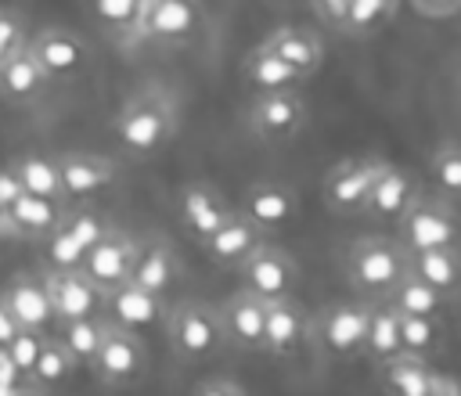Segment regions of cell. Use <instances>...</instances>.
<instances>
[{"label":"cell","mask_w":461,"mask_h":396,"mask_svg":"<svg viewBox=\"0 0 461 396\" xmlns=\"http://www.w3.org/2000/svg\"><path fill=\"white\" fill-rule=\"evenodd\" d=\"M176 126H180L176 97H173V90H166L158 83H148L137 94H130L112 122L119 148L133 158L158 155L176 137Z\"/></svg>","instance_id":"6da1fadb"},{"label":"cell","mask_w":461,"mask_h":396,"mask_svg":"<svg viewBox=\"0 0 461 396\" xmlns=\"http://www.w3.org/2000/svg\"><path fill=\"white\" fill-rule=\"evenodd\" d=\"M407 270V252L396 238L385 234H364L353 241L349 256H346V277L349 288L360 299H385L393 292V284L403 277Z\"/></svg>","instance_id":"7a4b0ae2"},{"label":"cell","mask_w":461,"mask_h":396,"mask_svg":"<svg viewBox=\"0 0 461 396\" xmlns=\"http://www.w3.org/2000/svg\"><path fill=\"white\" fill-rule=\"evenodd\" d=\"M162 324H166L169 349L180 360H205L227 342L216 306H209L202 299H184V302L169 306Z\"/></svg>","instance_id":"3957f363"},{"label":"cell","mask_w":461,"mask_h":396,"mask_svg":"<svg viewBox=\"0 0 461 396\" xmlns=\"http://www.w3.org/2000/svg\"><path fill=\"white\" fill-rule=\"evenodd\" d=\"M396 241L403 245V252L461 245V212L443 198L418 194L396 216Z\"/></svg>","instance_id":"277c9868"},{"label":"cell","mask_w":461,"mask_h":396,"mask_svg":"<svg viewBox=\"0 0 461 396\" xmlns=\"http://www.w3.org/2000/svg\"><path fill=\"white\" fill-rule=\"evenodd\" d=\"M86 367L94 371L97 385H104V389L133 385L148 371V349L140 342V331H130V328H122V324L104 317V331H101L97 353H94V360Z\"/></svg>","instance_id":"5b68a950"},{"label":"cell","mask_w":461,"mask_h":396,"mask_svg":"<svg viewBox=\"0 0 461 396\" xmlns=\"http://www.w3.org/2000/svg\"><path fill=\"white\" fill-rule=\"evenodd\" d=\"M367 320H371V299L367 302H331L328 310L317 313V320H310V342L324 356H335V360L357 356V353H364Z\"/></svg>","instance_id":"8992f818"},{"label":"cell","mask_w":461,"mask_h":396,"mask_svg":"<svg viewBox=\"0 0 461 396\" xmlns=\"http://www.w3.org/2000/svg\"><path fill=\"white\" fill-rule=\"evenodd\" d=\"M108 220L94 209V205H76L65 209L61 220L54 223V230L43 238V270H65V266H79L86 248L104 234Z\"/></svg>","instance_id":"52a82bcc"},{"label":"cell","mask_w":461,"mask_h":396,"mask_svg":"<svg viewBox=\"0 0 461 396\" xmlns=\"http://www.w3.org/2000/svg\"><path fill=\"white\" fill-rule=\"evenodd\" d=\"M378 378L393 396H461V378L436 371L432 360L407 349L378 360Z\"/></svg>","instance_id":"ba28073f"},{"label":"cell","mask_w":461,"mask_h":396,"mask_svg":"<svg viewBox=\"0 0 461 396\" xmlns=\"http://www.w3.org/2000/svg\"><path fill=\"white\" fill-rule=\"evenodd\" d=\"M29 54L40 61V68L47 72V79L54 83H68V79H79L86 68H90V43L65 29V25H43L36 32H29L25 40Z\"/></svg>","instance_id":"9c48e42d"},{"label":"cell","mask_w":461,"mask_h":396,"mask_svg":"<svg viewBox=\"0 0 461 396\" xmlns=\"http://www.w3.org/2000/svg\"><path fill=\"white\" fill-rule=\"evenodd\" d=\"M202 25L198 0H144L137 22L122 40L130 43H176Z\"/></svg>","instance_id":"30bf717a"},{"label":"cell","mask_w":461,"mask_h":396,"mask_svg":"<svg viewBox=\"0 0 461 396\" xmlns=\"http://www.w3.org/2000/svg\"><path fill=\"white\" fill-rule=\"evenodd\" d=\"M245 122L249 130L267 140V144H285L292 137H299V130L306 126V104L299 97V90H274V94H252L249 108H245Z\"/></svg>","instance_id":"8fae6325"},{"label":"cell","mask_w":461,"mask_h":396,"mask_svg":"<svg viewBox=\"0 0 461 396\" xmlns=\"http://www.w3.org/2000/svg\"><path fill=\"white\" fill-rule=\"evenodd\" d=\"M137 252H140V241H137L133 234H126V230H119V227L108 223L104 234L86 248L79 270H83L101 292H108V288H115V284H122V281L133 277Z\"/></svg>","instance_id":"7c38bea8"},{"label":"cell","mask_w":461,"mask_h":396,"mask_svg":"<svg viewBox=\"0 0 461 396\" xmlns=\"http://www.w3.org/2000/svg\"><path fill=\"white\" fill-rule=\"evenodd\" d=\"M238 274H241V284L245 288H252L256 295H263V299H274V295H292L295 288H299V263H295V256H288L285 248H277V245H256L238 266H234Z\"/></svg>","instance_id":"4fadbf2b"},{"label":"cell","mask_w":461,"mask_h":396,"mask_svg":"<svg viewBox=\"0 0 461 396\" xmlns=\"http://www.w3.org/2000/svg\"><path fill=\"white\" fill-rule=\"evenodd\" d=\"M43 284H47V299H50L54 324L104 313V292H101L79 266L43 270Z\"/></svg>","instance_id":"5bb4252c"},{"label":"cell","mask_w":461,"mask_h":396,"mask_svg":"<svg viewBox=\"0 0 461 396\" xmlns=\"http://www.w3.org/2000/svg\"><path fill=\"white\" fill-rule=\"evenodd\" d=\"M385 166H389V162L378 158V155H364V158H346V162H339V166L324 176V202H328V209L339 212V216L360 212L364 202H367V194H371V187H375V180L382 176Z\"/></svg>","instance_id":"9a60e30c"},{"label":"cell","mask_w":461,"mask_h":396,"mask_svg":"<svg viewBox=\"0 0 461 396\" xmlns=\"http://www.w3.org/2000/svg\"><path fill=\"white\" fill-rule=\"evenodd\" d=\"M303 342H310V313L303 310L295 292L263 299V338H259V349L270 353V356H292V353L303 349Z\"/></svg>","instance_id":"2e32d148"},{"label":"cell","mask_w":461,"mask_h":396,"mask_svg":"<svg viewBox=\"0 0 461 396\" xmlns=\"http://www.w3.org/2000/svg\"><path fill=\"white\" fill-rule=\"evenodd\" d=\"M54 162H58L65 202H86V198L101 194L119 173V166L97 151H61V155H54Z\"/></svg>","instance_id":"e0dca14e"},{"label":"cell","mask_w":461,"mask_h":396,"mask_svg":"<svg viewBox=\"0 0 461 396\" xmlns=\"http://www.w3.org/2000/svg\"><path fill=\"white\" fill-rule=\"evenodd\" d=\"M104 313H108V320H115L130 331H144V328L162 324L166 295H155L137 281H122L104 292Z\"/></svg>","instance_id":"ac0fdd59"},{"label":"cell","mask_w":461,"mask_h":396,"mask_svg":"<svg viewBox=\"0 0 461 396\" xmlns=\"http://www.w3.org/2000/svg\"><path fill=\"white\" fill-rule=\"evenodd\" d=\"M61 212H65V202L61 198L18 191V198L0 216V238L4 234H18V238H29V241H43L54 230V223L61 220Z\"/></svg>","instance_id":"d6986e66"},{"label":"cell","mask_w":461,"mask_h":396,"mask_svg":"<svg viewBox=\"0 0 461 396\" xmlns=\"http://www.w3.org/2000/svg\"><path fill=\"white\" fill-rule=\"evenodd\" d=\"M241 212L263 230L288 227L299 216V191L292 184H281V180H259L245 191Z\"/></svg>","instance_id":"ffe728a7"},{"label":"cell","mask_w":461,"mask_h":396,"mask_svg":"<svg viewBox=\"0 0 461 396\" xmlns=\"http://www.w3.org/2000/svg\"><path fill=\"white\" fill-rule=\"evenodd\" d=\"M267 230L263 227H256L241 209H234L205 241H202V248H205V256L216 263V266H227V270H234L256 245H263L267 238H263Z\"/></svg>","instance_id":"44dd1931"},{"label":"cell","mask_w":461,"mask_h":396,"mask_svg":"<svg viewBox=\"0 0 461 396\" xmlns=\"http://www.w3.org/2000/svg\"><path fill=\"white\" fill-rule=\"evenodd\" d=\"M220 324H223V335L227 342L241 346V349H259V338H263V295H256L252 288H238L230 292L220 306Z\"/></svg>","instance_id":"7402d4cb"},{"label":"cell","mask_w":461,"mask_h":396,"mask_svg":"<svg viewBox=\"0 0 461 396\" xmlns=\"http://www.w3.org/2000/svg\"><path fill=\"white\" fill-rule=\"evenodd\" d=\"M47 72L40 68V61L29 54V47L22 43L18 50H11L4 61H0V97L14 108H25V104H36L47 90Z\"/></svg>","instance_id":"603a6c76"},{"label":"cell","mask_w":461,"mask_h":396,"mask_svg":"<svg viewBox=\"0 0 461 396\" xmlns=\"http://www.w3.org/2000/svg\"><path fill=\"white\" fill-rule=\"evenodd\" d=\"M4 302H7V310H11V317H14L18 328L47 331L54 324L43 274H14L11 284L4 288Z\"/></svg>","instance_id":"cb8c5ba5"},{"label":"cell","mask_w":461,"mask_h":396,"mask_svg":"<svg viewBox=\"0 0 461 396\" xmlns=\"http://www.w3.org/2000/svg\"><path fill=\"white\" fill-rule=\"evenodd\" d=\"M234 209L212 184H187L180 191V223L194 241H205Z\"/></svg>","instance_id":"d4e9b609"},{"label":"cell","mask_w":461,"mask_h":396,"mask_svg":"<svg viewBox=\"0 0 461 396\" xmlns=\"http://www.w3.org/2000/svg\"><path fill=\"white\" fill-rule=\"evenodd\" d=\"M418 194H421L418 176H414L411 169L389 162V166L382 169V176L375 180V187H371V194H367V202H364L360 212L378 216V220H396Z\"/></svg>","instance_id":"484cf974"},{"label":"cell","mask_w":461,"mask_h":396,"mask_svg":"<svg viewBox=\"0 0 461 396\" xmlns=\"http://www.w3.org/2000/svg\"><path fill=\"white\" fill-rule=\"evenodd\" d=\"M267 50H274L277 58H285L303 79L313 76L321 65H324V43L321 36H313L310 29H299V25H281L274 32H267L259 40Z\"/></svg>","instance_id":"4316f807"},{"label":"cell","mask_w":461,"mask_h":396,"mask_svg":"<svg viewBox=\"0 0 461 396\" xmlns=\"http://www.w3.org/2000/svg\"><path fill=\"white\" fill-rule=\"evenodd\" d=\"M241 79H245V86L252 94H274V90H299L303 86V76L285 58H277L274 50H267L263 43L245 54Z\"/></svg>","instance_id":"83f0119b"},{"label":"cell","mask_w":461,"mask_h":396,"mask_svg":"<svg viewBox=\"0 0 461 396\" xmlns=\"http://www.w3.org/2000/svg\"><path fill=\"white\" fill-rule=\"evenodd\" d=\"M76 371H79V364H76V356L65 349V342L43 335V346H40V353H36L32 371L25 374V385H29V392H54V389H61Z\"/></svg>","instance_id":"f1b7e54d"},{"label":"cell","mask_w":461,"mask_h":396,"mask_svg":"<svg viewBox=\"0 0 461 396\" xmlns=\"http://www.w3.org/2000/svg\"><path fill=\"white\" fill-rule=\"evenodd\" d=\"M407 270H414L421 281L439 288L443 295L461 288V245H443V248H421L407 252Z\"/></svg>","instance_id":"f546056e"},{"label":"cell","mask_w":461,"mask_h":396,"mask_svg":"<svg viewBox=\"0 0 461 396\" xmlns=\"http://www.w3.org/2000/svg\"><path fill=\"white\" fill-rule=\"evenodd\" d=\"M396 324H400V349L418 353L425 360L443 353V346H447L443 313H400L396 310Z\"/></svg>","instance_id":"4dcf8cb0"},{"label":"cell","mask_w":461,"mask_h":396,"mask_svg":"<svg viewBox=\"0 0 461 396\" xmlns=\"http://www.w3.org/2000/svg\"><path fill=\"white\" fill-rule=\"evenodd\" d=\"M173 277H176V256H173L169 241H162V238L144 241L140 252H137V263H133V277L130 281L144 284L155 295H166L169 284H173Z\"/></svg>","instance_id":"1f68e13d"},{"label":"cell","mask_w":461,"mask_h":396,"mask_svg":"<svg viewBox=\"0 0 461 396\" xmlns=\"http://www.w3.org/2000/svg\"><path fill=\"white\" fill-rule=\"evenodd\" d=\"M7 166H11V173H14V180H18L22 191H32V194H47V198H61L65 202L54 155L25 151V155H14Z\"/></svg>","instance_id":"d6a6232c"},{"label":"cell","mask_w":461,"mask_h":396,"mask_svg":"<svg viewBox=\"0 0 461 396\" xmlns=\"http://www.w3.org/2000/svg\"><path fill=\"white\" fill-rule=\"evenodd\" d=\"M400 313H443L447 295L439 288H432L429 281H421L414 270H403V277L393 284V292L385 295Z\"/></svg>","instance_id":"836d02e7"},{"label":"cell","mask_w":461,"mask_h":396,"mask_svg":"<svg viewBox=\"0 0 461 396\" xmlns=\"http://www.w3.org/2000/svg\"><path fill=\"white\" fill-rule=\"evenodd\" d=\"M393 14H396V0H349L339 29L353 40H364V36L385 29L393 22Z\"/></svg>","instance_id":"e575fe53"},{"label":"cell","mask_w":461,"mask_h":396,"mask_svg":"<svg viewBox=\"0 0 461 396\" xmlns=\"http://www.w3.org/2000/svg\"><path fill=\"white\" fill-rule=\"evenodd\" d=\"M364 353L375 360H385L393 353H400V324H396V306L385 302H371V320H367V335H364Z\"/></svg>","instance_id":"d590c367"},{"label":"cell","mask_w":461,"mask_h":396,"mask_svg":"<svg viewBox=\"0 0 461 396\" xmlns=\"http://www.w3.org/2000/svg\"><path fill=\"white\" fill-rule=\"evenodd\" d=\"M61 328V342H65V349L76 356V364L83 367V364H90L94 360V353H97V342H101V331H104V317L97 313V317H79V320H65V324H58Z\"/></svg>","instance_id":"8d00e7d4"},{"label":"cell","mask_w":461,"mask_h":396,"mask_svg":"<svg viewBox=\"0 0 461 396\" xmlns=\"http://www.w3.org/2000/svg\"><path fill=\"white\" fill-rule=\"evenodd\" d=\"M432 180L443 187V194L461 198V144L457 140H443L432 148Z\"/></svg>","instance_id":"74e56055"},{"label":"cell","mask_w":461,"mask_h":396,"mask_svg":"<svg viewBox=\"0 0 461 396\" xmlns=\"http://www.w3.org/2000/svg\"><path fill=\"white\" fill-rule=\"evenodd\" d=\"M140 4H144V0H90V11H94V18H97L108 32L126 36L130 25L137 22Z\"/></svg>","instance_id":"f35d334b"},{"label":"cell","mask_w":461,"mask_h":396,"mask_svg":"<svg viewBox=\"0 0 461 396\" xmlns=\"http://www.w3.org/2000/svg\"><path fill=\"white\" fill-rule=\"evenodd\" d=\"M43 335H47V331H36V328H14V335L4 342V346H7V353H11V360L18 364L22 378L32 371L36 353H40V346H43Z\"/></svg>","instance_id":"ab89813d"},{"label":"cell","mask_w":461,"mask_h":396,"mask_svg":"<svg viewBox=\"0 0 461 396\" xmlns=\"http://www.w3.org/2000/svg\"><path fill=\"white\" fill-rule=\"evenodd\" d=\"M29 40V25H25V11L11 7V4H0V61L18 50L22 43Z\"/></svg>","instance_id":"60d3db41"},{"label":"cell","mask_w":461,"mask_h":396,"mask_svg":"<svg viewBox=\"0 0 461 396\" xmlns=\"http://www.w3.org/2000/svg\"><path fill=\"white\" fill-rule=\"evenodd\" d=\"M22 392H29V385L18 371V364L11 360L7 346H0V396H22Z\"/></svg>","instance_id":"b9f144b4"},{"label":"cell","mask_w":461,"mask_h":396,"mask_svg":"<svg viewBox=\"0 0 461 396\" xmlns=\"http://www.w3.org/2000/svg\"><path fill=\"white\" fill-rule=\"evenodd\" d=\"M194 392H202V396H245L249 389L238 378H205L194 385Z\"/></svg>","instance_id":"7bdbcfd3"},{"label":"cell","mask_w":461,"mask_h":396,"mask_svg":"<svg viewBox=\"0 0 461 396\" xmlns=\"http://www.w3.org/2000/svg\"><path fill=\"white\" fill-rule=\"evenodd\" d=\"M346 4H349V0H313V11H317V18H321L324 25L339 29V22H342V14H346Z\"/></svg>","instance_id":"ee69618b"},{"label":"cell","mask_w":461,"mask_h":396,"mask_svg":"<svg viewBox=\"0 0 461 396\" xmlns=\"http://www.w3.org/2000/svg\"><path fill=\"white\" fill-rule=\"evenodd\" d=\"M18 180H14V173H11V166H0V216L7 212V205L18 198Z\"/></svg>","instance_id":"f6af8a7d"},{"label":"cell","mask_w":461,"mask_h":396,"mask_svg":"<svg viewBox=\"0 0 461 396\" xmlns=\"http://www.w3.org/2000/svg\"><path fill=\"white\" fill-rule=\"evenodd\" d=\"M14 328H18V324H14V317H11L7 302H4V292H0V346H4V342L14 335Z\"/></svg>","instance_id":"bcb514c9"}]
</instances>
